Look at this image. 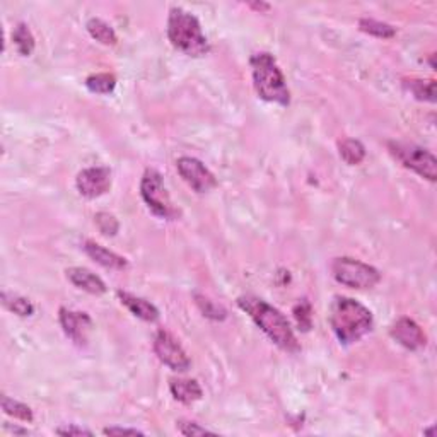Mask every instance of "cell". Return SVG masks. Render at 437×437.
Segmentation results:
<instances>
[{"mask_svg":"<svg viewBox=\"0 0 437 437\" xmlns=\"http://www.w3.org/2000/svg\"><path fill=\"white\" fill-rule=\"evenodd\" d=\"M332 272L338 284L352 289H373L381 280V274L374 267L349 257L337 258L332 265Z\"/></svg>","mask_w":437,"mask_h":437,"instance_id":"5b68a950","label":"cell"},{"mask_svg":"<svg viewBox=\"0 0 437 437\" xmlns=\"http://www.w3.org/2000/svg\"><path fill=\"white\" fill-rule=\"evenodd\" d=\"M169 391L175 397V400L190 405V403L199 402L204 395L202 388L195 379H171L169 381Z\"/></svg>","mask_w":437,"mask_h":437,"instance_id":"2e32d148","label":"cell"},{"mask_svg":"<svg viewBox=\"0 0 437 437\" xmlns=\"http://www.w3.org/2000/svg\"><path fill=\"white\" fill-rule=\"evenodd\" d=\"M251 72H253V84L257 94L263 101L277 103L280 106H287L291 103L286 77L279 69L277 62L270 53L262 52L251 57Z\"/></svg>","mask_w":437,"mask_h":437,"instance_id":"277c9868","label":"cell"},{"mask_svg":"<svg viewBox=\"0 0 437 437\" xmlns=\"http://www.w3.org/2000/svg\"><path fill=\"white\" fill-rule=\"evenodd\" d=\"M86 88L91 93L110 94L117 88V77L113 74H93L86 79Z\"/></svg>","mask_w":437,"mask_h":437,"instance_id":"44dd1931","label":"cell"},{"mask_svg":"<svg viewBox=\"0 0 437 437\" xmlns=\"http://www.w3.org/2000/svg\"><path fill=\"white\" fill-rule=\"evenodd\" d=\"M60 325L74 344L86 345L88 342V333L93 327V321L86 313L70 311L67 308L60 309Z\"/></svg>","mask_w":437,"mask_h":437,"instance_id":"8fae6325","label":"cell"},{"mask_svg":"<svg viewBox=\"0 0 437 437\" xmlns=\"http://www.w3.org/2000/svg\"><path fill=\"white\" fill-rule=\"evenodd\" d=\"M140 195L156 216L163 218H175L178 210L175 209L166 187H164L163 176L156 169H147L140 181Z\"/></svg>","mask_w":437,"mask_h":437,"instance_id":"52a82bcc","label":"cell"},{"mask_svg":"<svg viewBox=\"0 0 437 437\" xmlns=\"http://www.w3.org/2000/svg\"><path fill=\"white\" fill-rule=\"evenodd\" d=\"M340 156L350 166L361 164L366 158L364 144L356 139H345L344 142H340Z\"/></svg>","mask_w":437,"mask_h":437,"instance_id":"d6986e66","label":"cell"},{"mask_svg":"<svg viewBox=\"0 0 437 437\" xmlns=\"http://www.w3.org/2000/svg\"><path fill=\"white\" fill-rule=\"evenodd\" d=\"M168 38L173 47L190 57H204L210 50L199 19L181 7H173L169 11Z\"/></svg>","mask_w":437,"mask_h":437,"instance_id":"3957f363","label":"cell"},{"mask_svg":"<svg viewBox=\"0 0 437 437\" xmlns=\"http://www.w3.org/2000/svg\"><path fill=\"white\" fill-rule=\"evenodd\" d=\"M250 7H253V9H257V11H269L270 9V6L269 4H263V2H251L250 4Z\"/></svg>","mask_w":437,"mask_h":437,"instance_id":"4dcf8cb0","label":"cell"},{"mask_svg":"<svg viewBox=\"0 0 437 437\" xmlns=\"http://www.w3.org/2000/svg\"><path fill=\"white\" fill-rule=\"evenodd\" d=\"M238 306L245 313H248L250 318L257 323L258 328L274 342L277 347L287 352H299V342L292 332L291 323L277 308L270 306L267 301L255 298V296H243L238 299Z\"/></svg>","mask_w":437,"mask_h":437,"instance_id":"6da1fadb","label":"cell"},{"mask_svg":"<svg viewBox=\"0 0 437 437\" xmlns=\"http://www.w3.org/2000/svg\"><path fill=\"white\" fill-rule=\"evenodd\" d=\"M176 168H178L181 178L187 181L197 193H207L217 187L216 176H214L212 173H210V169L205 168V164L199 159L183 156V158L176 161Z\"/></svg>","mask_w":437,"mask_h":437,"instance_id":"9c48e42d","label":"cell"},{"mask_svg":"<svg viewBox=\"0 0 437 437\" xmlns=\"http://www.w3.org/2000/svg\"><path fill=\"white\" fill-rule=\"evenodd\" d=\"M57 434L59 436H93V432L88 431V429L84 427H77V426H65V427H59L57 429Z\"/></svg>","mask_w":437,"mask_h":437,"instance_id":"f1b7e54d","label":"cell"},{"mask_svg":"<svg viewBox=\"0 0 437 437\" xmlns=\"http://www.w3.org/2000/svg\"><path fill=\"white\" fill-rule=\"evenodd\" d=\"M195 301H197V306L200 308V311L204 313L207 318H212V320H224L226 318V309L222 306H218V304L214 303V301H210L209 298H205V296H200L197 294L195 296Z\"/></svg>","mask_w":437,"mask_h":437,"instance_id":"d4e9b609","label":"cell"},{"mask_svg":"<svg viewBox=\"0 0 437 437\" xmlns=\"http://www.w3.org/2000/svg\"><path fill=\"white\" fill-rule=\"evenodd\" d=\"M359 28H361V31L376 36V38L388 40V38H393V36L397 35V30H395L391 24L383 23V21L369 19V18H362L361 21H359Z\"/></svg>","mask_w":437,"mask_h":437,"instance_id":"7402d4cb","label":"cell"},{"mask_svg":"<svg viewBox=\"0 0 437 437\" xmlns=\"http://www.w3.org/2000/svg\"><path fill=\"white\" fill-rule=\"evenodd\" d=\"M84 251L94 260V262L100 263L101 267H105V269L123 270L127 265H129V262H127L125 258L120 257V255L117 253H113V251L106 250L105 246L98 245V243H94V241H86Z\"/></svg>","mask_w":437,"mask_h":437,"instance_id":"9a60e30c","label":"cell"},{"mask_svg":"<svg viewBox=\"0 0 437 437\" xmlns=\"http://www.w3.org/2000/svg\"><path fill=\"white\" fill-rule=\"evenodd\" d=\"M405 86L419 101L436 103V81L410 79V81H405Z\"/></svg>","mask_w":437,"mask_h":437,"instance_id":"ffe728a7","label":"cell"},{"mask_svg":"<svg viewBox=\"0 0 437 437\" xmlns=\"http://www.w3.org/2000/svg\"><path fill=\"white\" fill-rule=\"evenodd\" d=\"M391 337L408 350H419L426 347L427 344V337L426 333H424V330L420 328L414 320L407 318V316L400 318L397 323L391 327Z\"/></svg>","mask_w":437,"mask_h":437,"instance_id":"7c38bea8","label":"cell"},{"mask_svg":"<svg viewBox=\"0 0 437 437\" xmlns=\"http://www.w3.org/2000/svg\"><path fill=\"white\" fill-rule=\"evenodd\" d=\"M105 436H144L142 431L137 429H125V427H106L103 431Z\"/></svg>","mask_w":437,"mask_h":437,"instance_id":"f546056e","label":"cell"},{"mask_svg":"<svg viewBox=\"0 0 437 437\" xmlns=\"http://www.w3.org/2000/svg\"><path fill=\"white\" fill-rule=\"evenodd\" d=\"M294 318L303 332H308L313 325V309L306 299L299 301L294 306Z\"/></svg>","mask_w":437,"mask_h":437,"instance_id":"484cf974","label":"cell"},{"mask_svg":"<svg viewBox=\"0 0 437 437\" xmlns=\"http://www.w3.org/2000/svg\"><path fill=\"white\" fill-rule=\"evenodd\" d=\"M330 325L340 344L350 345L371 332L373 313L356 299L337 298L332 304Z\"/></svg>","mask_w":437,"mask_h":437,"instance_id":"7a4b0ae2","label":"cell"},{"mask_svg":"<svg viewBox=\"0 0 437 437\" xmlns=\"http://www.w3.org/2000/svg\"><path fill=\"white\" fill-rule=\"evenodd\" d=\"M96 224L98 228H100V231L105 236H115V234L118 233L120 229V224L117 221V217L113 216V214H108V212H100L96 214Z\"/></svg>","mask_w":437,"mask_h":437,"instance_id":"4316f807","label":"cell"},{"mask_svg":"<svg viewBox=\"0 0 437 437\" xmlns=\"http://www.w3.org/2000/svg\"><path fill=\"white\" fill-rule=\"evenodd\" d=\"M67 277L70 282L76 287L82 289V291L89 292V294L101 296L106 292V284L98 277L96 274L88 269H82V267H72L67 270Z\"/></svg>","mask_w":437,"mask_h":437,"instance_id":"5bb4252c","label":"cell"},{"mask_svg":"<svg viewBox=\"0 0 437 437\" xmlns=\"http://www.w3.org/2000/svg\"><path fill=\"white\" fill-rule=\"evenodd\" d=\"M2 303L9 311L16 313L19 316H31L35 313V306L26 298H21L18 294H9L2 292Z\"/></svg>","mask_w":437,"mask_h":437,"instance_id":"cb8c5ba5","label":"cell"},{"mask_svg":"<svg viewBox=\"0 0 437 437\" xmlns=\"http://www.w3.org/2000/svg\"><path fill=\"white\" fill-rule=\"evenodd\" d=\"M154 352L159 357L163 364H166L169 369L183 373L190 368V359L181 347V344L176 340L171 333L166 330H159L154 337Z\"/></svg>","mask_w":437,"mask_h":437,"instance_id":"ba28073f","label":"cell"},{"mask_svg":"<svg viewBox=\"0 0 437 437\" xmlns=\"http://www.w3.org/2000/svg\"><path fill=\"white\" fill-rule=\"evenodd\" d=\"M118 299L122 301L123 306L129 308V311L132 315H135L137 318L149 321V323H154V321L159 320V311L154 304L149 303V301L137 298V296L130 294L127 291H118Z\"/></svg>","mask_w":437,"mask_h":437,"instance_id":"4fadbf2b","label":"cell"},{"mask_svg":"<svg viewBox=\"0 0 437 437\" xmlns=\"http://www.w3.org/2000/svg\"><path fill=\"white\" fill-rule=\"evenodd\" d=\"M12 41H14L16 45V50L23 57H30L33 50H35V36H33L30 28L24 23H19L18 26L12 30Z\"/></svg>","mask_w":437,"mask_h":437,"instance_id":"ac0fdd59","label":"cell"},{"mask_svg":"<svg viewBox=\"0 0 437 437\" xmlns=\"http://www.w3.org/2000/svg\"><path fill=\"white\" fill-rule=\"evenodd\" d=\"M178 431L183 436H205V434H214L212 431H209V429L199 426L197 422H188V420H180L178 422Z\"/></svg>","mask_w":437,"mask_h":437,"instance_id":"83f0119b","label":"cell"},{"mask_svg":"<svg viewBox=\"0 0 437 437\" xmlns=\"http://www.w3.org/2000/svg\"><path fill=\"white\" fill-rule=\"evenodd\" d=\"M2 410L6 412L7 415H11V417L23 420V422H33V419H35L30 407L18 402V400L6 397V395L2 397Z\"/></svg>","mask_w":437,"mask_h":437,"instance_id":"603a6c76","label":"cell"},{"mask_svg":"<svg viewBox=\"0 0 437 437\" xmlns=\"http://www.w3.org/2000/svg\"><path fill=\"white\" fill-rule=\"evenodd\" d=\"M388 149H390L393 158L400 161L403 166L417 173L419 176L429 181L437 180V161L432 152L422 147L415 146V144L408 142H388Z\"/></svg>","mask_w":437,"mask_h":437,"instance_id":"8992f818","label":"cell"},{"mask_svg":"<svg viewBox=\"0 0 437 437\" xmlns=\"http://www.w3.org/2000/svg\"><path fill=\"white\" fill-rule=\"evenodd\" d=\"M77 190L86 199H98L111 188V171L108 168L96 166L82 169L76 180Z\"/></svg>","mask_w":437,"mask_h":437,"instance_id":"30bf717a","label":"cell"},{"mask_svg":"<svg viewBox=\"0 0 437 437\" xmlns=\"http://www.w3.org/2000/svg\"><path fill=\"white\" fill-rule=\"evenodd\" d=\"M424 434H429V436H434V429H427V431H424Z\"/></svg>","mask_w":437,"mask_h":437,"instance_id":"1f68e13d","label":"cell"},{"mask_svg":"<svg viewBox=\"0 0 437 437\" xmlns=\"http://www.w3.org/2000/svg\"><path fill=\"white\" fill-rule=\"evenodd\" d=\"M86 28H88L89 35L96 41H100V43L117 45L118 41L117 33H115L113 28H111L106 21H103L100 18H91L88 21V24H86Z\"/></svg>","mask_w":437,"mask_h":437,"instance_id":"e0dca14e","label":"cell"}]
</instances>
